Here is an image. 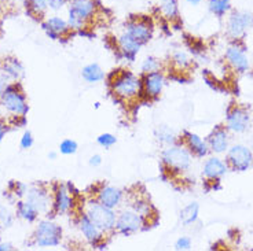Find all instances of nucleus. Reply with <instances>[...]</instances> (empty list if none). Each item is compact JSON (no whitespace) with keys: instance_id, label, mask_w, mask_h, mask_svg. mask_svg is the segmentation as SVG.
<instances>
[{"instance_id":"obj_19","label":"nucleus","mask_w":253,"mask_h":251,"mask_svg":"<svg viewBox=\"0 0 253 251\" xmlns=\"http://www.w3.org/2000/svg\"><path fill=\"white\" fill-rule=\"evenodd\" d=\"M211 148L215 152H223L227 148V132L224 129H216L215 132L211 133L208 139Z\"/></svg>"},{"instance_id":"obj_10","label":"nucleus","mask_w":253,"mask_h":251,"mask_svg":"<svg viewBox=\"0 0 253 251\" xmlns=\"http://www.w3.org/2000/svg\"><path fill=\"white\" fill-rule=\"evenodd\" d=\"M96 13V4L94 0H70L69 17L80 19L84 24L92 18Z\"/></svg>"},{"instance_id":"obj_30","label":"nucleus","mask_w":253,"mask_h":251,"mask_svg":"<svg viewBox=\"0 0 253 251\" xmlns=\"http://www.w3.org/2000/svg\"><path fill=\"white\" fill-rule=\"evenodd\" d=\"M59 148H61V152H62V154H65V155H70V154H75L77 151V143L75 140L66 139V140H63L62 143H61Z\"/></svg>"},{"instance_id":"obj_43","label":"nucleus","mask_w":253,"mask_h":251,"mask_svg":"<svg viewBox=\"0 0 253 251\" xmlns=\"http://www.w3.org/2000/svg\"><path fill=\"white\" fill-rule=\"evenodd\" d=\"M186 1H187L189 4H193V6H197V4H200V3H201L203 0H186Z\"/></svg>"},{"instance_id":"obj_7","label":"nucleus","mask_w":253,"mask_h":251,"mask_svg":"<svg viewBox=\"0 0 253 251\" xmlns=\"http://www.w3.org/2000/svg\"><path fill=\"white\" fill-rule=\"evenodd\" d=\"M3 105L15 114H25L28 111V106L24 96L17 91V85H8L6 91L1 94Z\"/></svg>"},{"instance_id":"obj_1","label":"nucleus","mask_w":253,"mask_h":251,"mask_svg":"<svg viewBox=\"0 0 253 251\" xmlns=\"http://www.w3.org/2000/svg\"><path fill=\"white\" fill-rule=\"evenodd\" d=\"M87 215L101 231H112L116 226V215H114L113 210L103 206L101 203L91 207Z\"/></svg>"},{"instance_id":"obj_18","label":"nucleus","mask_w":253,"mask_h":251,"mask_svg":"<svg viewBox=\"0 0 253 251\" xmlns=\"http://www.w3.org/2000/svg\"><path fill=\"white\" fill-rule=\"evenodd\" d=\"M226 165L221 162L220 159L217 158H211L208 162L205 163L204 166V175L208 177V179H219L221 177L224 173H226Z\"/></svg>"},{"instance_id":"obj_41","label":"nucleus","mask_w":253,"mask_h":251,"mask_svg":"<svg viewBox=\"0 0 253 251\" xmlns=\"http://www.w3.org/2000/svg\"><path fill=\"white\" fill-rule=\"evenodd\" d=\"M4 133H6V125L0 121V142L3 140V136H4Z\"/></svg>"},{"instance_id":"obj_15","label":"nucleus","mask_w":253,"mask_h":251,"mask_svg":"<svg viewBox=\"0 0 253 251\" xmlns=\"http://www.w3.org/2000/svg\"><path fill=\"white\" fill-rule=\"evenodd\" d=\"M119 44H120V50L123 51V54H124V57L126 59H129V61H133L135 59V55L139 52L140 48V43L139 41H136L135 38L131 37L128 33H124L123 36L119 40Z\"/></svg>"},{"instance_id":"obj_31","label":"nucleus","mask_w":253,"mask_h":251,"mask_svg":"<svg viewBox=\"0 0 253 251\" xmlns=\"http://www.w3.org/2000/svg\"><path fill=\"white\" fill-rule=\"evenodd\" d=\"M13 222V215L8 212V209L0 206V224L1 226H10Z\"/></svg>"},{"instance_id":"obj_34","label":"nucleus","mask_w":253,"mask_h":251,"mask_svg":"<svg viewBox=\"0 0 253 251\" xmlns=\"http://www.w3.org/2000/svg\"><path fill=\"white\" fill-rule=\"evenodd\" d=\"M32 8L38 13H42L44 11L45 8H48V4H47V0H31Z\"/></svg>"},{"instance_id":"obj_22","label":"nucleus","mask_w":253,"mask_h":251,"mask_svg":"<svg viewBox=\"0 0 253 251\" xmlns=\"http://www.w3.org/2000/svg\"><path fill=\"white\" fill-rule=\"evenodd\" d=\"M83 78L85 80V81L88 82H96V81H101L103 80V70L101 69V66L99 65H96V63H91L88 66H85L82 72Z\"/></svg>"},{"instance_id":"obj_29","label":"nucleus","mask_w":253,"mask_h":251,"mask_svg":"<svg viewBox=\"0 0 253 251\" xmlns=\"http://www.w3.org/2000/svg\"><path fill=\"white\" fill-rule=\"evenodd\" d=\"M157 139L161 142V143H165V144H173L175 143V135L172 132L169 128L167 126H163L157 131Z\"/></svg>"},{"instance_id":"obj_24","label":"nucleus","mask_w":253,"mask_h":251,"mask_svg":"<svg viewBox=\"0 0 253 251\" xmlns=\"http://www.w3.org/2000/svg\"><path fill=\"white\" fill-rule=\"evenodd\" d=\"M198 210L200 206L197 203H190L180 212V221L183 225H190L198 218Z\"/></svg>"},{"instance_id":"obj_37","label":"nucleus","mask_w":253,"mask_h":251,"mask_svg":"<svg viewBox=\"0 0 253 251\" xmlns=\"http://www.w3.org/2000/svg\"><path fill=\"white\" fill-rule=\"evenodd\" d=\"M173 61H175V63L179 65L180 68H184V66L189 65V59H187V57H186L184 54H182V52H177L176 55H175V58H173Z\"/></svg>"},{"instance_id":"obj_12","label":"nucleus","mask_w":253,"mask_h":251,"mask_svg":"<svg viewBox=\"0 0 253 251\" xmlns=\"http://www.w3.org/2000/svg\"><path fill=\"white\" fill-rule=\"evenodd\" d=\"M226 57H227L228 62L231 63L238 72H245L249 68L247 54L242 47H238V45L230 47L226 52Z\"/></svg>"},{"instance_id":"obj_14","label":"nucleus","mask_w":253,"mask_h":251,"mask_svg":"<svg viewBox=\"0 0 253 251\" xmlns=\"http://www.w3.org/2000/svg\"><path fill=\"white\" fill-rule=\"evenodd\" d=\"M43 28L47 32V35L51 38H54V40H57L59 37V35H65L70 29L69 24L66 21H63L62 18H59V17H52V18H50L43 25Z\"/></svg>"},{"instance_id":"obj_36","label":"nucleus","mask_w":253,"mask_h":251,"mask_svg":"<svg viewBox=\"0 0 253 251\" xmlns=\"http://www.w3.org/2000/svg\"><path fill=\"white\" fill-rule=\"evenodd\" d=\"M66 3H68V0H47L48 8H51V10H59V8H62Z\"/></svg>"},{"instance_id":"obj_13","label":"nucleus","mask_w":253,"mask_h":251,"mask_svg":"<svg viewBox=\"0 0 253 251\" xmlns=\"http://www.w3.org/2000/svg\"><path fill=\"white\" fill-rule=\"evenodd\" d=\"M164 75L160 72H152L147 73L145 77V89L149 96H158L164 88Z\"/></svg>"},{"instance_id":"obj_2","label":"nucleus","mask_w":253,"mask_h":251,"mask_svg":"<svg viewBox=\"0 0 253 251\" xmlns=\"http://www.w3.org/2000/svg\"><path fill=\"white\" fill-rule=\"evenodd\" d=\"M62 236V229L50 221H44L38 226L36 231V243L42 247H48V246H58L61 242Z\"/></svg>"},{"instance_id":"obj_40","label":"nucleus","mask_w":253,"mask_h":251,"mask_svg":"<svg viewBox=\"0 0 253 251\" xmlns=\"http://www.w3.org/2000/svg\"><path fill=\"white\" fill-rule=\"evenodd\" d=\"M102 163V158L99 155H94V157L89 159V165L91 166H99Z\"/></svg>"},{"instance_id":"obj_21","label":"nucleus","mask_w":253,"mask_h":251,"mask_svg":"<svg viewBox=\"0 0 253 251\" xmlns=\"http://www.w3.org/2000/svg\"><path fill=\"white\" fill-rule=\"evenodd\" d=\"M72 206V199H70L69 192L65 187H59L55 195V210L58 213H65L68 212Z\"/></svg>"},{"instance_id":"obj_33","label":"nucleus","mask_w":253,"mask_h":251,"mask_svg":"<svg viewBox=\"0 0 253 251\" xmlns=\"http://www.w3.org/2000/svg\"><path fill=\"white\" fill-rule=\"evenodd\" d=\"M98 143L103 145V147H112L116 143V138H114L113 135H110V133H103V135H101L98 138Z\"/></svg>"},{"instance_id":"obj_27","label":"nucleus","mask_w":253,"mask_h":251,"mask_svg":"<svg viewBox=\"0 0 253 251\" xmlns=\"http://www.w3.org/2000/svg\"><path fill=\"white\" fill-rule=\"evenodd\" d=\"M231 0H209V10L217 17H223L230 10Z\"/></svg>"},{"instance_id":"obj_8","label":"nucleus","mask_w":253,"mask_h":251,"mask_svg":"<svg viewBox=\"0 0 253 251\" xmlns=\"http://www.w3.org/2000/svg\"><path fill=\"white\" fill-rule=\"evenodd\" d=\"M251 26H253V15L247 11L234 13L228 21V32L233 37H241Z\"/></svg>"},{"instance_id":"obj_26","label":"nucleus","mask_w":253,"mask_h":251,"mask_svg":"<svg viewBox=\"0 0 253 251\" xmlns=\"http://www.w3.org/2000/svg\"><path fill=\"white\" fill-rule=\"evenodd\" d=\"M160 8L168 19L176 18L179 13L177 0H160Z\"/></svg>"},{"instance_id":"obj_4","label":"nucleus","mask_w":253,"mask_h":251,"mask_svg":"<svg viewBox=\"0 0 253 251\" xmlns=\"http://www.w3.org/2000/svg\"><path fill=\"white\" fill-rule=\"evenodd\" d=\"M113 89L114 94L121 98H132L139 92L140 81L131 73H123L113 82Z\"/></svg>"},{"instance_id":"obj_23","label":"nucleus","mask_w":253,"mask_h":251,"mask_svg":"<svg viewBox=\"0 0 253 251\" xmlns=\"http://www.w3.org/2000/svg\"><path fill=\"white\" fill-rule=\"evenodd\" d=\"M186 135H187V143L191 151L198 157H205L208 152V147L205 144V142H203L201 138H198L194 133H186Z\"/></svg>"},{"instance_id":"obj_38","label":"nucleus","mask_w":253,"mask_h":251,"mask_svg":"<svg viewBox=\"0 0 253 251\" xmlns=\"http://www.w3.org/2000/svg\"><path fill=\"white\" fill-rule=\"evenodd\" d=\"M32 144H33V138H32V133L25 132L24 133V136H22V140H21V145H22V148H29Z\"/></svg>"},{"instance_id":"obj_44","label":"nucleus","mask_w":253,"mask_h":251,"mask_svg":"<svg viewBox=\"0 0 253 251\" xmlns=\"http://www.w3.org/2000/svg\"><path fill=\"white\" fill-rule=\"evenodd\" d=\"M0 229H1V224H0Z\"/></svg>"},{"instance_id":"obj_17","label":"nucleus","mask_w":253,"mask_h":251,"mask_svg":"<svg viewBox=\"0 0 253 251\" xmlns=\"http://www.w3.org/2000/svg\"><path fill=\"white\" fill-rule=\"evenodd\" d=\"M80 229L84 233V236L88 239L92 245H96L101 240V229L95 225L92 221L89 220L87 214L83 215L82 220H80Z\"/></svg>"},{"instance_id":"obj_42","label":"nucleus","mask_w":253,"mask_h":251,"mask_svg":"<svg viewBox=\"0 0 253 251\" xmlns=\"http://www.w3.org/2000/svg\"><path fill=\"white\" fill-rule=\"evenodd\" d=\"M4 250H11V245H4V243H0V251Z\"/></svg>"},{"instance_id":"obj_5","label":"nucleus","mask_w":253,"mask_h":251,"mask_svg":"<svg viewBox=\"0 0 253 251\" xmlns=\"http://www.w3.org/2000/svg\"><path fill=\"white\" fill-rule=\"evenodd\" d=\"M126 33L140 44L147 43L153 36V25L150 19H132L126 24Z\"/></svg>"},{"instance_id":"obj_11","label":"nucleus","mask_w":253,"mask_h":251,"mask_svg":"<svg viewBox=\"0 0 253 251\" xmlns=\"http://www.w3.org/2000/svg\"><path fill=\"white\" fill-rule=\"evenodd\" d=\"M227 126L233 132H244L249 126V114L242 108H234L227 115Z\"/></svg>"},{"instance_id":"obj_6","label":"nucleus","mask_w":253,"mask_h":251,"mask_svg":"<svg viewBox=\"0 0 253 251\" xmlns=\"http://www.w3.org/2000/svg\"><path fill=\"white\" fill-rule=\"evenodd\" d=\"M142 226V215L136 210H124L116 221L117 231L123 235H131Z\"/></svg>"},{"instance_id":"obj_32","label":"nucleus","mask_w":253,"mask_h":251,"mask_svg":"<svg viewBox=\"0 0 253 251\" xmlns=\"http://www.w3.org/2000/svg\"><path fill=\"white\" fill-rule=\"evenodd\" d=\"M160 63L156 58H147L145 63L142 65V70L146 73H152V72H157Z\"/></svg>"},{"instance_id":"obj_20","label":"nucleus","mask_w":253,"mask_h":251,"mask_svg":"<svg viewBox=\"0 0 253 251\" xmlns=\"http://www.w3.org/2000/svg\"><path fill=\"white\" fill-rule=\"evenodd\" d=\"M28 201L36 207L38 212H44L48 206V196L42 189H32L28 195Z\"/></svg>"},{"instance_id":"obj_3","label":"nucleus","mask_w":253,"mask_h":251,"mask_svg":"<svg viewBox=\"0 0 253 251\" xmlns=\"http://www.w3.org/2000/svg\"><path fill=\"white\" fill-rule=\"evenodd\" d=\"M163 161L168 168L175 170H186L190 166L191 157H190L189 151L182 147H171L164 151Z\"/></svg>"},{"instance_id":"obj_28","label":"nucleus","mask_w":253,"mask_h":251,"mask_svg":"<svg viewBox=\"0 0 253 251\" xmlns=\"http://www.w3.org/2000/svg\"><path fill=\"white\" fill-rule=\"evenodd\" d=\"M3 69H4L7 74L11 75L14 78H19L21 75H24V69H22L21 63L17 59H8V61H6Z\"/></svg>"},{"instance_id":"obj_16","label":"nucleus","mask_w":253,"mask_h":251,"mask_svg":"<svg viewBox=\"0 0 253 251\" xmlns=\"http://www.w3.org/2000/svg\"><path fill=\"white\" fill-rule=\"evenodd\" d=\"M121 191L119 188H114V187H105L99 192V196H98V201L103 206L109 207V209H113L116 207L121 201Z\"/></svg>"},{"instance_id":"obj_9","label":"nucleus","mask_w":253,"mask_h":251,"mask_svg":"<svg viewBox=\"0 0 253 251\" xmlns=\"http://www.w3.org/2000/svg\"><path fill=\"white\" fill-rule=\"evenodd\" d=\"M253 155L251 151L244 145H234L231 150L228 151V162L235 170L244 172L252 165Z\"/></svg>"},{"instance_id":"obj_35","label":"nucleus","mask_w":253,"mask_h":251,"mask_svg":"<svg viewBox=\"0 0 253 251\" xmlns=\"http://www.w3.org/2000/svg\"><path fill=\"white\" fill-rule=\"evenodd\" d=\"M190 247H191V240L189 238H180L175 245L176 250H189Z\"/></svg>"},{"instance_id":"obj_39","label":"nucleus","mask_w":253,"mask_h":251,"mask_svg":"<svg viewBox=\"0 0 253 251\" xmlns=\"http://www.w3.org/2000/svg\"><path fill=\"white\" fill-rule=\"evenodd\" d=\"M7 87H8V78L6 75H0V95L6 91Z\"/></svg>"},{"instance_id":"obj_25","label":"nucleus","mask_w":253,"mask_h":251,"mask_svg":"<svg viewBox=\"0 0 253 251\" xmlns=\"http://www.w3.org/2000/svg\"><path fill=\"white\" fill-rule=\"evenodd\" d=\"M38 210H36V207L32 205L31 202H19L18 203V214L24 218V220L32 221L36 220V217H38Z\"/></svg>"}]
</instances>
